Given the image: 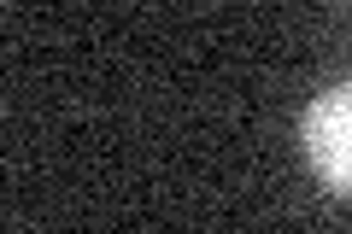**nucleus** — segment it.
I'll return each mask as SVG.
<instances>
[{
    "mask_svg": "<svg viewBox=\"0 0 352 234\" xmlns=\"http://www.w3.org/2000/svg\"><path fill=\"white\" fill-rule=\"evenodd\" d=\"M300 141H305L311 170L323 176L335 194H352V82L329 88V94H317L311 106H305Z\"/></svg>",
    "mask_w": 352,
    "mask_h": 234,
    "instance_id": "1",
    "label": "nucleus"
}]
</instances>
